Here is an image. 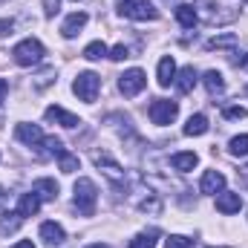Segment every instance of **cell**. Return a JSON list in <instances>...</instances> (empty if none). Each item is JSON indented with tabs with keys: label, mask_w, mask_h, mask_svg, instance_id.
I'll use <instances>...</instances> for the list:
<instances>
[{
	"label": "cell",
	"mask_w": 248,
	"mask_h": 248,
	"mask_svg": "<svg viewBox=\"0 0 248 248\" xmlns=\"http://www.w3.org/2000/svg\"><path fill=\"white\" fill-rule=\"evenodd\" d=\"M12 26H15L12 20H0V35H6V32H12Z\"/></svg>",
	"instance_id": "8d00e7d4"
},
{
	"label": "cell",
	"mask_w": 248,
	"mask_h": 248,
	"mask_svg": "<svg viewBox=\"0 0 248 248\" xmlns=\"http://www.w3.org/2000/svg\"><path fill=\"white\" fill-rule=\"evenodd\" d=\"M176 72H179V69H176V61L168 55V58H162V61H159L156 78H159V84H162V87H170V84L176 81Z\"/></svg>",
	"instance_id": "5bb4252c"
},
{
	"label": "cell",
	"mask_w": 248,
	"mask_h": 248,
	"mask_svg": "<svg viewBox=\"0 0 248 248\" xmlns=\"http://www.w3.org/2000/svg\"><path fill=\"white\" fill-rule=\"evenodd\" d=\"M144 87H147V75L141 69H127L119 78V90H122L124 95H139Z\"/></svg>",
	"instance_id": "52a82bcc"
},
{
	"label": "cell",
	"mask_w": 248,
	"mask_h": 248,
	"mask_svg": "<svg viewBox=\"0 0 248 248\" xmlns=\"http://www.w3.org/2000/svg\"><path fill=\"white\" fill-rule=\"evenodd\" d=\"M199 190L202 193H219V190H225V176L219 170H205L202 179H199Z\"/></svg>",
	"instance_id": "30bf717a"
},
{
	"label": "cell",
	"mask_w": 248,
	"mask_h": 248,
	"mask_svg": "<svg viewBox=\"0 0 248 248\" xmlns=\"http://www.w3.org/2000/svg\"><path fill=\"white\" fill-rule=\"evenodd\" d=\"M222 116H225V119H246L248 110H246V107H225V110H222Z\"/></svg>",
	"instance_id": "4dcf8cb0"
},
{
	"label": "cell",
	"mask_w": 248,
	"mask_h": 248,
	"mask_svg": "<svg viewBox=\"0 0 248 248\" xmlns=\"http://www.w3.org/2000/svg\"><path fill=\"white\" fill-rule=\"evenodd\" d=\"M170 165H173L179 173H187V170H193V168L199 165V156L190 153V150H187V153H173V156H170Z\"/></svg>",
	"instance_id": "2e32d148"
},
{
	"label": "cell",
	"mask_w": 248,
	"mask_h": 248,
	"mask_svg": "<svg viewBox=\"0 0 248 248\" xmlns=\"http://www.w3.org/2000/svg\"><path fill=\"white\" fill-rule=\"evenodd\" d=\"M44 44L38 41V38H23L20 44H15V49H12V55H15V61L20 63V66H32V63H38L44 58Z\"/></svg>",
	"instance_id": "277c9868"
},
{
	"label": "cell",
	"mask_w": 248,
	"mask_h": 248,
	"mask_svg": "<svg viewBox=\"0 0 248 248\" xmlns=\"http://www.w3.org/2000/svg\"><path fill=\"white\" fill-rule=\"evenodd\" d=\"M176 116H179V104H176V101H170V98H156V101H150V122L153 124L168 127V124L176 122Z\"/></svg>",
	"instance_id": "8992f818"
},
{
	"label": "cell",
	"mask_w": 248,
	"mask_h": 248,
	"mask_svg": "<svg viewBox=\"0 0 248 248\" xmlns=\"http://www.w3.org/2000/svg\"><path fill=\"white\" fill-rule=\"evenodd\" d=\"M87 248H110V246H104V243H93V246H87Z\"/></svg>",
	"instance_id": "ab89813d"
},
{
	"label": "cell",
	"mask_w": 248,
	"mask_h": 248,
	"mask_svg": "<svg viewBox=\"0 0 248 248\" xmlns=\"http://www.w3.org/2000/svg\"><path fill=\"white\" fill-rule=\"evenodd\" d=\"M214 248H231V246H214Z\"/></svg>",
	"instance_id": "b9f144b4"
},
{
	"label": "cell",
	"mask_w": 248,
	"mask_h": 248,
	"mask_svg": "<svg viewBox=\"0 0 248 248\" xmlns=\"http://www.w3.org/2000/svg\"><path fill=\"white\" fill-rule=\"evenodd\" d=\"M72 193H75V208H78V214H84V217H93L95 214V202H98V187L93 179H87V176H81L75 187H72Z\"/></svg>",
	"instance_id": "7a4b0ae2"
},
{
	"label": "cell",
	"mask_w": 248,
	"mask_h": 248,
	"mask_svg": "<svg viewBox=\"0 0 248 248\" xmlns=\"http://www.w3.org/2000/svg\"><path fill=\"white\" fill-rule=\"evenodd\" d=\"M20 222H23V217H20L17 211H15V214L3 211V214H0V234H12V231H17Z\"/></svg>",
	"instance_id": "ffe728a7"
},
{
	"label": "cell",
	"mask_w": 248,
	"mask_h": 248,
	"mask_svg": "<svg viewBox=\"0 0 248 248\" xmlns=\"http://www.w3.org/2000/svg\"><path fill=\"white\" fill-rule=\"evenodd\" d=\"M98 90H101V78L95 75V72H78V78L72 81V93L81 98V101H87V104H93L95 98H98Z\"/></svg>",
	"instance_id": "3957f363"
},
{
	"label": "cell",
	"mask_w": 248,
	"mask_h": 248,
	"mask_svg": "<svg viewBox=\"0 0 248 248\" xmlns=\"http://www.w3.org/2000/svg\"><path fill=\"white\" fill-rule=\"evenodd\" d=\"M243 179H246V185H248V165L243 168Z\"/></svg>",
	"instance_id": "60d3db41"
},
{
	"label": "cell",
	"mask_w": 248,
	"mask_h": 248,
	"mask_svg": "<svg viewBox=\"0 0 248 248\" xmlns=\"http://www.w3.org/2000/svg\"><path fill=\"white\" fill-rule=\"evenodd\" d=\"M32 190L41 196V202H49V199L58 196V182H55V179H35Z\"/></svg>",
	"instance_id": "ac0fdd59"
},
{
	"label": "cell",
	"mask_w": 248,
	"mask_h": 248,
	"mask_svg": "<svg viewBox=\"0 0 248 248\" xmlns=\"http://www.w3.org/2000/svg\"><path fill=\"white\" fill-rule=\"evenodd\" d=\"M41 240L46 246H61L63 240H66V231H63L58 222H44L41 225Z\"/></svg>",
	"instance_id": "4fadbf2b"
},
{
	"label": "cell",
	"mask_w": 248,
	"mask_h": 248,
	"mask_svg": "<svg viewBox=\"0 0 248 248\" xmlns=\"http://www.w3.org/2000/svg\"><path fill=\"white\" fill-rule=\"evenodd\" d=\"M243 208V196L240 193H231V190H219L217 193V211L219 214H237Z\"/></svg>",
	"instance_id": "9c48e42d"
},
{
	"label": "cell",
	"mask_w": 248,
	"mask_h": 248,
	"mask_svg": "<svg viewBox=\"0 0 248 248\" xmlns=\"http://www.w3.org/2000/svg\"><path fill=\"white\" fill-rule=\"evenodd\" d=\"M208 133V119L202 116V113H196V116H190L185 124V136H205Z\"/></svg>",
	"instance_id": "d6986e66"
},
{
	"label": "cell",
	"mask_w": 248,
	"mask_h": 248,
	"mask_svg": "<svg viewBox=\"0 0 248 248\" xmlns=\"http://www.w3.org/2000/svg\"><path fill=\"white\" fill-rule=\"evenodd\" d=\"M231 61H234V66H248V55L246 52H240V55H234Z\"/></svg>",
	"instance_id": "d590c367"
},
{
	"label": "cell",
	"mask_w": 248,
	"mask_h": 248,
	"mask_svg": "<svg viewBox=\"0 0 248 248\" xmlns=\"http://www.w3.org/2000/svg\"><path fill=\"white\" fill-rule=\"evenodd\" d=\"M165 248H193V240H187V237H168V243H165Z\"/></svg>",
	"instance_id": "f1b7e54d"
},
{
	"label": "cell",
	"mask_w": 248,
	"mask_h": 248,
	"mask_svg": "<svg viewBox=\"0 0 248 248\" xmlns=\"http://www.w3.org/2000/svg\"><path fill=\"white\" fill-rule=\"evenodd\" d=\"M243 0H196V17H202L208 26H225L231 20H237Z\"/></svg>",
	"instance_id": "6da1fadb"
},
{
	"label": "cell",
	"mask_w": 248,
	"mask_h": 248,
	"mask_svg": "<svg viewBox=\"0 0 248 248\" xmlns=\"http://www.w3.org/2000/svg\"><path fill=\"white\" fill-rule=\"evenodd\" d=\"M196 81H199V75H196L193 66H185V69L176 72V87H179V93H193Z\"/></svg>",
	"instance_id": "e0dca14e"
},
{
	"label": "cell",
	"mask_w": 248,
	"mask_h": 248,
	"mask_svg": "<svg viewBox=\"0 0 248 248\" xmlns=\"http://www.w3.org/2000/svg\"><path fill=\"white\" fill-rule=\"evenodd\" d=\"M6 95H9V81H6V78H0V104L6 101Z\"/></svg>",
	"instance_id": "e575fe53"
},
{
	"label": "cell",
	"mask_w": 248,
	"mask_h": 248,
	"mask_svg": "<svg viewBox=\"0 0 248 248\" xmlns=\"http://www.w3.org/2000/svg\"><path fill=\"white\" fill-rule=\"evenodd\" d=\"M44 144H46V150H49L52 156H61V153H63V144H61V139H55V136H49V139H44Z\"/></svg>",
	"instance_id": "f546056e"
},
{
	"label": "cell",
	"mask_w": 248,
	"mask_h": 248,
	"mask_svg": "<svg viewBox=\"0 0 248 248\" xmlns=\"http://www.w3.org/2000/svg\"><path fill=\"white\" fill-rule=\"evenodd\" d=\"M15 136H17V141H23V144H29V147H38V144H44V139H46L38 124H26V122H20L15 127Z\"/></svg>",
	"instance_id": "ba28073f"
},
{
	"label": "cell",
	"mask_w": 248,
	"mask_h": 248,
	"mask_svg": "<svg viewBox=\"0 0 248 248\" xmlns=\"http://www.w3.org/2000/svg\"><path fill=\"white\" fill-rule=\"evenodd\" d=\"M58 165H61L63 173H75V170H78V156H72V153L63 150L61 156H58Z\"/></svg>",
	"instance_id": "484cf974"
},
{
	"label": "cell",
	"mask_w": 248,
	"mask_h": 248,
	"mask_svg": "<svg viewBox=\"0 0 248 248\" xmlns=\"http://www.w3.org/2000/svg\"><path fill=\"white\" fill-rule=\"evenodd\" d=\"M41 211V196L35 193V190H29V193H20V199H17V214L26 219V217H35Z\"/></svg>",
	"instance_id": "7c38bea8"
},
{
	"label": "cell",
	"mask_w": 248,
	"mask_h": 248,
	"mask_svg": "<svg viewBox=\"0 0 248 248\" xmlns=\"http://www.w3.org/2000/svg\"><path fill=\"white\" fill-rule=\"evenodd\" d=\"M153 246H156L153 234H136V237L130 240V248H153Z\"/></svg>",
	"instance_id": "83f0119b"
},
{
	"label": "cell",
	"mask_w": 248,
	"mask_h": 248,
	"mask_svg": "<svg viewBox=\"0 0 248 248\" xmlns=\"http://www.w3.org/2000/svg\"><path fill=\"white\" fill-rule=\"evenodd\" d=\"M93 159H95V165H98V168H101V165L107 168V176H110V179H122V168H119L107 153H95Z\"/></svg>",
	"instance_id": "cb8c5ba5"
},
{
	"label": "cell",
	"mask_w": 248,
	"mask_h": 248,
	"mask_svg": "<svg viewBox=\"0 0 248 248\" xmlns=\"http://www.w3.org/2000/svg\"><path fill=\"white\" fill-rule=\"evenodd\" d=\"M202 81H205V87H208V93H211V95H217V93H222V90H225V78H222L217 69L205 72V78H202Z\"/></svg>",
	"instance_id": "603a6c76"
},
{
	"label": "cell",
	"mask_w": 248,
	"mask_h": 248,
	"mask_svg": "<svg viewBox=\"0 0 248 248\" xmlns=\"http://www.w3.org/2000/svg\"><path fill=\"white\" fill-rule=\"evenodd\" d=\"M84 26H87V15H84V12H72V15L63 20L61 35H63V38H75V35H78Z\"/></svg>",
	"instance_id": "9a60e30c"
},
{
	"label": "cell",
	"mask_w": 248,
	"mask_h": 248,
	"mask_svg": "<svg viewBox=\"0 0 248 248\" xmlns=\"http://www.w3.org/2000/svg\"><path fill=\"white\" fill-rule=\"evenodd\" d=\"M176 20H179L185 29H190V26L199 20V17H196V9H193V6H187V3H179V6H176Z\"/></svg>",
	"instance_id": "7402d4cb"
},
{
	"label": "cell",
	"mask_w": 248,
	"mask_h": 248,
	"mask_svg": "<svg viewBox=\"0 0 248 248\" xmlns=\"http://www.w3.org/2000/svg\"><path fill=\"white\" fill-rule=\"evenodd\" d=\"M110 58H113V61H124V58H130V49H127L124 44H119V46L110 49Z\"/></svg>",
	"instance_id": "1f68e13d"
},
{
	"label": "cell",
	"mask_w": 248,
	"mask_h": 248,
	"mask_svg": "<svg viewBox=\"0 0 248 248\" xmlns=\"http://www.w3.org/2000/svg\"><path fill=\"white\" fill-rule=\"evenodd\" d=\"M3 202H6V190L0 187V208H3Z\"/></svg>",
	"instance_id": "f35d334b"
},
{
	"label": "cell",
	"mask_w": 248,
	"mask_h": 248,
	"mask_svg": "<svg viewBox=\"0 0 248 248\" xmlns=\"http://www.w3.org/2000/svg\"><path fill=\"white\" fill-rule=\"evenodd\" d=\"M228 150H231V156H248V133L234 136L231 144H228Z\"/></svg>",
	"instance_id": "d4e9b609"
},
{
	"label": "cell",
	"mask_w": 248,
	"mask_h": 248,
	"mask_svg": "<svg viewBox=\"0 0 248 248\" xmlns=\"http://www.w3.org/2000/svg\"><path fill=\"white\" fill-rule=\"evenodd\" d=\"M44 116H46V122H55V124H61V127H78V124H81L78 116H72L69 110L55 107V104H52V107H46V113H44Z\"/></svg>",
	"instance_id": "8fae6325"
},
{
	"label": "cell",
	"mask_w": 248,
	"mask_h": 248,
	"mask_svg": "<svg viewBox=\"0 0 248 248\" xmlns=\"http://www.w3.org/2000/svg\"><path fill=\"white\" fill-rule=\"evenodd\" d=\"M44 6H46V17H52V15H58V0H44Z\"/></svg>",
	"instance_id": "836d02e7"
},
{
	"label": "cell",
	"mask_w": 248,
	"mask_h": 248,
	"mask_svg": "<svg viewBox=\"0 0 248 248\" xmlns=\"http://www.w3.org/2000/svg\"><path fill=\"white\" fill-rule=\"evenodd\" d=\"M237 44V35H217L208 41V49H222V46H234Z\"/></svg>",
	"instance_id": "4316f807"
},
{
	"label": "cell",
	"mask_w": 248,
	"mask_h": 248,
	"mask_svg": "<svg viewBox=\"0 0 248 248\" xmlns=\"http://www.w3.org/2000/svg\"><path fill=\"white\" fill-rule=\"evenodd\" d=\"M159 208H162V202H159V199H150V202L144 199V202H141V211H153V214H159Z\"/></svg>",
	"instance_id": "d6a6232c"
},
{
	"label": "cell",
	"mask_w": 248,
	"mask_h": 248,
	"mask_svg": "<svg viewBox=\"0 0 248 248\" xmlns=\"http://www.w3.org/2000/svg\"><path fill=\"white\" fill-rule=\"evenodd\" d=\"M12 248H35V243L32 240H20V243H15Z\"/></svg>",
	"instance_id": "74e56055"
},
{
	"label": "cell",
	"mask_w": 248,
	"mask_h": 248,
	"mask_svg": "<svg viewBox=\"0 0 248 248\" xmlns=\"http://www.w3.org/2000/svg\"><path fill=\"white\" fill-rule=\"evenodd\" d=\"M104 55H110V49H107L104 41H93V44L84 46V58H87V61H101Z\"/></svg>",
	"instance_id": "44dd1931"
},
{
	"label": "cell",
	"mask_w": 248,
	"mask_h": 248,
	"mask_svg": "<svg viewBox=\"0 0 248 248\" xmlns=\"http://www.w3.org/2000/svg\"><path fill=\"white\" fill-rule=\"evenodd\" d=\"M119 12L130 20H156L159 17V9L150 0H122Z\"/></svg>",
	"instance_id": "5b68a950"
}]
</instances>
